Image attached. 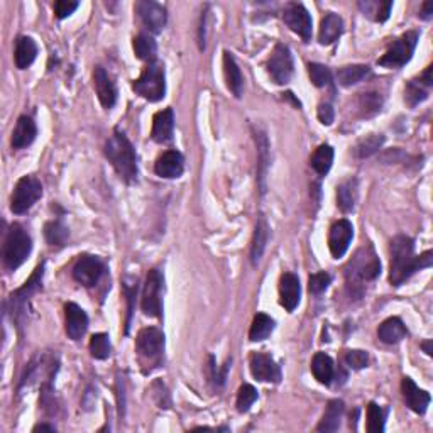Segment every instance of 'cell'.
<instances>
[{
	"label": "cell",
	"mask_w": 433,
	"mask_h": 433,
	"mask_svg": "<svg viewBox=\"0 0 433 433\" xmlns=\"http://www.w3.org/2000/svg\"><path fill=\"white\" fill-rule=\"evenodd\" d=\"M433 264V253L427 251L422 255H415L413 239L406 236H396L391 241V271L389 281L393 286H401L416 271L427 269Z\"/></svg>",
	"instance_id": "6da1fadb"
},
{
	"label": "cell",
	"mask_w": 433,
	"mask_h": 433,
	"mask_svg": "<svg viewBox=\"0 0 433 433\" xmlns=\"http://www.w3.org/2000/svg\"><path fill=\"white\" fill-rule=\"evenodd\" d=\"M104 152L122 181L129 185L138 181V156L124 132L114 131V134L107 139Z\"/></svg>",
	"instance_id": "7a4b0ae2"
},
{
	"label": "cell",
	"mask_w": 433,
	"mask_h": 433,
	"mask_svg": "<svg viewBox=\"0 0 433 433\" xmlns=\"http://www.w3.org/2000/svg\"><path fill=\"white\" fill-rule=\"evenodd\" d=\"M379 274H381V261L371 246L359 249L345 266V279H347V286L352 290H357L364 283L374 281Z\"/></svg>",
	"instance_id": "3957f363"
},
{
	"label": "cell",
	"mask_w": 433,
	"mask_h": 433,
	"mask_svg": "<svg viewBox=\"0 0 433 433\" xmlns=\"http://www.w3.org/2000/svg\"><path fill=\"white\" fill-rule=\"evenodd\" d=\"M135 352L144 373L159 368L164 356V333L156 327L142 328L135 339Z\"/></svg>",
	"instance_id": "277c9868"
},
{
	"label": "cell",
	"mask_w": 433,
	"mask_h": 433,
	"mask_svg": "<svg viewBox=\"0 0 433 433\" xmlns=\"http://www.w3.org/2000/svg\"><path fill=\"white\" fill-rule=\"evenodd\" d=\"M32 251V239L24 230L22 225L14 224L7 230L6 241H4V266L9 271H15L26 262Z\"/></svg>",
	"instance_id": "5b68a950"
},
{
	"label": "cell",
	"mask_w": 433,
	"mask_h": 433,
	"mask_svg": "<svg viewBox=\"0 0 433 433\" xmlns=\"http://www.w3.org/2000/svg\"><path fill=\"white\" fill-rule=\"evenodd\" d=\"M132 90L141 95L147 102H159L166 93V78L164 68L159 63H149L144 68L141 76L132 84Z\"/></svg>",
	"instance_id": "8992f818"
},
{
	"label": "cell",
	"mask_w": 433,
	"mask_h": 433,
	"mask_svg": "<svg viewBox=\"0 0 433 433\" xmlns=\"http://www.w3.org/2000/svg\"><path fill=\"white\" fill-rule=\"evenodd\" d=\"M416 44H418V32L408 31L401 38H398L389 44L387 51L379 58L378 65L385 68H401L413 56Z\"/></svg>",
	"instance_id": "52a82bcc"
},
{
	"label": "cell",
	"mask_w": 433,
	"mask_h": 433,
	"mask_svg": "<svg viewBox=\"0 0 433 433\" xmlns=\"http://www.w3.org/2000/svg\"><path fill=\"white\" fill-rule=\"evenodd\" d=\"M43 195V185L36 176H22L15 185L11 198V210L15 215H22L34 207Z\"/></svg>",
	"instance_id": "ba28073f"
},
{
	"label": "cell",
	"mask_w": 433,
	"mask_h": 433,
	"mask_svg": "<svg viewBox=\"0 0 433 433\" xmlns=\"http://www.w3.org/2000/svg\"><path fill=\"white\" fill-rule=\"evenodd\" d=\"M107 267L100 258L84 254L76 259L75 266H73V278L76 283L84 284L86 288H93L100 281Z\"/></svg>",
	"instance_id": "9c48e42d"
},
{
	"label": "cell",
	"mask_w": 433,
	"mask_h": 433,
	"mask_svg": "<svg viewBox=\"0 0 433 433\" xmlns=\"http://www.w3.org/2000/svg\"><path fill=\"white\" fill-rule=\"evenodd\" d=\"M43 276H44V262L36 267V271L32 273L31 278H29V281H26V284H24L20 290L12 293L11 295L12 319H15L19 321L20 317L26 315V307H27L29 298H31L36 291H39L41 288H43Z\"/></svg>",
	"instance_id": "30bf717a"
},
{
	"label": "cell",
	"mask_w": 433,
	"mask_h": 433,
	"mask_svg": "<svg viewBox=\"0 0 433 433\" xmlns=\"http://www.w3.org/2000/svg\"><path fill=\"white\" fill-rule=\"evenodd\" d=\"M161 290H163V276H161L158 269H151L146 278V284H144L142 291L141 308L144 315L152 317V319H159L161 312H163Z\"/></svg>",
	"instance_id": "8fae6325"
},
{
	"label": "cell",
	"mask_w": 433,
	"mask_h": 433,
	"mask_svg": "<svg viewBox=\"0 0 433 433\" xmlns=\"http://www.w3.org/2000/svg\"><path fill=\"white\" fill-rule=\"evenodd\" d=\"M267 73L274 84L286 85L293 76V56L290 48L284 44H276L269 60H267Z\"/></svg>",
	"instance_id": "7c38bea8"
},
{
	"label": "cell",
	"mask_w": 433,
	"mask_h": 433,
	"mask_svg": "<svg viewBox=\"0 0 433 433\" xmlns=\"http://www.w3.org/2000/svg\"><path fill=\"white\" fill-rule=\"evenodd\" d=\"M283 20L295 34L303 38V41L308 43L312 39V18L302 4H288L283 11Z\"/></svg>",
	"instance_id": "4fadbf2b"
},
{
	"label": "cell",
	"mask_w": 433,
	"mask_h": 433,
	"mask_svg": "<svg viewBox=\"0 0 433 433\" xmlns=\"http://www.w3.org/2000/svg\"><path fill=\"white\" fill-rule=\"evenodd\" d=\"M135 14H138L139 20L142 22V26L149 29L151 32L158 34L166 26L168 14L166 9L163 6H159L158 2H152V0H141V2L135 4Z\"/></svg>",
	"instance_id": "5bb4252c"
},
{
	"label": "cell",
	"mask_w": 433,
	"mask_h": 433,
	"mask_svg": "<svg viewBox=\"0 0 433 433\" xmlns=\"http://www.w3.org/2000/svg\"><path fill=\"white\" fill-rule=\"evenodd\" d=\"M352 237H354V227L347 218H340V220H337L335 224L330 227L328 247L333 258L339 259L347 253Z\"/></svg>",
	"instance_id": "9a60e30c"
},
{
	"label": "cell",
	"mask_w": 433,
	"mask_h": 433,
	"mask_svg": "<svg viewBox=\"0 0 433 433\" xmlns=\"http://www.w3.org/2000/svg\"><path fill=\"white\" fill-rule=\"evenodd\" d=\"M251 374L261 382H279L281 381V369L276 364L274 359L267 354L254 352L251 356Z\"/></svg>",
	"instance_id": "2e32d148"
},
{
	"label": "cell",
	"mask_w": 433,
	"mask_h": 433,
	"mask_svg": "<svg viewBox=\"0 0 433 433\" xmlns=\"http://www.w3.org/2000/svg\"><path fill=\"white\" fill-rule=\"evenodd\" d=\"M156 175L161 178L166 180H175L180 178L185 171V159L183 154L180 151H166L159 156L158 161L154 164Z\"/></svg>",
	"instance_id": "e0dca14e"
},
{
	"label": "cell",
	"mask_w": 433,
	"mask_h": 433,
	"mask_svg": "<svg viewBox=\"0 0 433 433\" xmlns=\"http://www.w3.org/2000/svg\"><path fill=\"white\" fill-rule=\"evenodd\" d=\"M302 286H300L298 276L293 273H284L279 279V303L286 312H293L300 303Z\"/></svg>",
	"instance_id": "ac0fdd59"
},
{
	"label": "cell",
	"mask_w": 433,
	"mask_h": 433,
	"mask_svg": "<svg viewBox=\"0 0 433 433\" xmlns=\"http://www.w3.org/2000/svg\"><path fill=\"white\" fill-rule=\"evenodd\" d=\"M93 85L100 104L104 105L105 109H112L115 102H117V88H115L112 78H110L109 73H107L102 66H97V68H95Z\"/></svg>",
	"instance_id": "d6986e66"
},
{
	"label": "cell",
	"mask_w": 433,
	"mask_h": 433,
	"mask_svg": "<svg viewBox=\"0 0 433 433\" xmlns=\"http://www.w3.org/2000/svg\"><path fill=\"white\" fill-rule=\"evenodd\" d=\"M65 317H66V333L72 340H80L88 328V317L85 310L78 307L76 303L65 305Z\"/></svg>",
	"instance_id": "ffe728a7"
},
{
	"label": "cell",
	"mask_w": 433,
	"mask_h": 433,
	"mask_svg": "<svg viewBox=\"0 0 433 433\" xmlns=\"http://www.w3.org/2000/svg\"><path fill=\"white\" fill-rule=\"evenodd\" d=\"M401 391H403V398H405L406 406L410 408L411 411H415V413H418V415H423L425 411H427V408L432 401L430 394H428L427 391L420 389V387L415 385L413 379L403 378Z\"/></svg>",
	"instance_id": "44dd1931"
},
{
	"label": "cell",
	"mask_w": 433,
	"mask_h": 433,
	"mask_svg": "<svg viewBox=\"0 0 433 433\" xmlns=\"http://www.w3.org/2000/svg\"><path fill=\"white\" fill-rule=\"evenodd\" d=\"M173 131H175V114H173L171 107H168V109L159 110L152 119V141L159 144L170 142L173 139Z\"/></svg>",
	"instance_id": "7402d4cb"
},
{
	"label": "cell",
	"mask_w": 433,
	"mask_h": 433,
	"mask_svg": "<svg viewBox=\"0 0 433 433\" xmlns=\"http://www.w3.org/2000/svg\"><path fill=\"white\" fill-rule=\"evenodd\" d=\"M36 135H38V127L29 115H20L15 124L14 132H12L11 144L14 149H24V147L31 146L34 142Z\"/></svg>",
	"instance_id": "603a6c76"
},
{
	"label": "cell",
	"mask_w": 433,
	"mask_h": 433,
	"mask_svg": "<svg viewBox=\"0 0 433 433\" xmlns=\"http://www.w3.org/2000/svg\"><path fill=\"white\" fill-rule=\"evenodd\" d=\"M342 32H344V20L340 15L328 12L320 22V31H319V41L324 46L335 43L340 38Z\"/></svg>",
	"instance_id": "cb8c5ba5"
},
{
	"label": "cell",
	"mask_w": 433,
	"mask_h": 433,
	"mask_svg": "<svg viewBox=\"0 0 433 433\" xmlns=\"http://www.w3.org/2000/svg\"><path fill=\"white\" fill-rule=\"evenodd\" d=\"M406 333H408V330L405 327V324H403L398 317H391V319L385 320L378 328L379 340L387 345H393V344H398V342H401L406 337Z\"/></svg>",
	"instance_id": "d4e9b609"
},
{
	"label": "cell",
	"mask_w": 433,
	"mask_h": 433,
	"mask_svg": "<svg viewBox=\"0 0 433 433\" xmlns=\"http://www.w3.org/2000/svg\"><path fill=\"white\" fill-rule=\"evenodd\" d=\"M224 75L227 81V88L230 90L239 98L242 95V86H244V76H242L241 68H239L236 58L232 53H224Z\"/></svg>",
	"instance_id": "484cf974"
},
{
	"label": "cell",
	"mask_w": 433,
	"mask_h": 433,
	"mask_svg": "<svg viewBox=\"0 0 433 433\" xmlns=\"http://www.w3.org/2000/svg\"><path fill=\"white\" fill-rule=\"evenodd\" d=\"M36 56H38V46H36L34 39L22 36L15 41V51H14V61L19 69H26L34 63Z\"/></svg>",
	"instance_id": "4316f807"
},
{
	"label": "cell",
	"mask_w": 433,
	"mask_h": 433,
	"mask_svg": "<svg viewBox=\"0 0 433 433\" xmlns=\"http://www.w3.org/2000/svg\"><path fill=\"white\" fill-rule=\"evenodd\" d=\"M312 373L320 385L330 386L332 379L335 376V369H333L332 357L325 352H317L312 361Z\"/></svg>",
	"instance_id": "83f0119b"
},
{
	"label": "cell",
	"mask_w": 433,
	"mask_h": 433,
	"mask_svg": "<svg viewBox=\"0 0 433 433\" xmlns=\"http://www.w3.org/2000/svg\"><path fill=\"white\" fill-rule=\"evenodd\" d=\"M344 410H345V406H344V401H342V399H332V401L328 403V406H327V410H325L324 416H321L317 430H319V432L339 430Z\"/></svg>",
	"instance_id": "f1b7e54d"
},
{
	"label": "cell",
	"mask_w": 433,
	"mask_h": 433,
	"mask_svg": "<svg viewBox=\"0 0 433 433\" xmlns=\"http://www.w3.org/2000/svg\"><path fill=\"white\" fill-rule=\"evenodd\" d=\"M255 146H258V178H259V188L261 193H264V178H266L267 163H269V142H267L266 134L262 131L254 132Z\"/></svg>",
	"instance_id": "f546056e"
},
{
	"label": "cell",
	"mask_w": 433,
	"mask_h": 433,
	"mask_svg": "<svg viewBox=\"0 0 433 433\" xmlns=\"http://www.w3.org/2000/svg\"><path fill=\"white\" fill-rule=\"evenodd\" d=\"M371 73V68L368 65H349L342 66L337 72V81L342 86H352L361 84L364 78H368Z\"/></svg>",
	"instance_id": "4dcf8cb0"
},
{
	"label": "cell",
	"mask_w": 433,
	"mask_h": 433,
	"mask_svg": "<svg viewBox=\"0 0 433 433\" xmlns=\"http://www.w3.org/2000/svg\"><path fill=\"white\" fill-rule=\"evenodd\" d=\"M357 201V181L347 180L337 188V205L344 213L352 212Z\"/></svg>",
	"instance_id": "1f68e13d"
},
{
	"label": "cell",
	"mask_w": 433,
	"mask_h": 433,
	"mask_svg": "<svg viewBox=\"0 0 433 433\" xmlns=\"http://www.w3.org/2000/svg\"><path fill=\"white\" fill-rule=\"evenodd\" d=\"M359 9L366 18L376 20V22H385L389 19L391 9H393V2H378V0H366V2H359Z\"/></svg>",
	"instance_id": "d6a6232c"
},
{
	"label": "cell",
	"mask_w": 433,
	"mask_h": 433,
	"mask_svg": "<svg viewBox=\"0 0 433 433\" xmlns=\"http://www.w3.org/2000/svg\"><path fill=\"white\" fill-rule=\"evenodd\" d=\"M273 330H274V320L271 319L269 315H266V313H258V315L254 317L253 325H251L249 340L251 342L266 340L267 337L273 333Z\"/></svg>",
	"instance_id": "836d02e7"
},
{
	"label": "cell",
	"mask_w": 433,
	"mask_h": 433,
	"mask_svg": "<svg viewBox=\"0 0 433 433\" xmlns=\"http://www.w3.org/2000/svg\"><path fill=\"white\" fill-rule=\"evenodd\" d=\"M266 244H267V224L264 218H259L254 229L253 244H251V262H253L254 266L261 261L264 249H266Z\"/></svg>",
	"instance_id": "e575fe53"
},
{
	"label": "cell",
	"mask_w": 433,
	"mask_h": 433,
	"mask_svg": "<svg viewBox=\"0 0 433 433\" xmlns=\"http://www.w3.org/2000/svg\"><path fill=\"white\" fill-rule=\"evenodd\" d=\"M134 53L139 60L147 61V63H154L156 61V53H158V44L156 41L147 34H139L134 38Z\"/></svg>",
	"instance_id": "d590c367"
},
{
	"label": "cell",
	"mask_w": 433,
	"mask_h": 433,
	"mask_svg": "<svg viewBox=\"0 0 433 433\" xmlns=\"http://www.w3.org/2000/svg\"><path fill=\"white\" fill-rule=\"evenodd\" d=\"M312 168L319 173L320 176H325L330 171V168H332L333 163V149L332 146H328V144H321L315 149L312 156Z\"/></svg>",
	"instance_id": "8d00e7d4"
},
{
	"label": "cell",
	"mask_w": 433,
	"mask_h": 433,
	"mask_svg": "<svg viewBox=\"0 0 433 433\" xmlns=\"http://www.w3.org/2000/svg\"><path fill=\"white\" fill-rule=\"evenodd\" d=\"M385 144V135L382 134H369L366 135V138H362L361 141L356 144V147H354V154H356V158H369V156H373L374 152H378L381 149V146Z\"/></svg>",
	"instance_id": "74e56055"
},
{
	"label": "cell",
	"mask_w": 433,
	"mask_h": 433,
	"mask_svg": "<svg viewBox=\"0 0 433 433\" xmlns=\"http://www.w3.org/2000/svg\"><path fill=\"white\" fill-rule=\"evenodd\" d=\"M44 237H46L48 244L61 247L66 244V241H68L69 232L61 220H51L48 222L46 227H44Z\"/></svg>",
	"instance_id": "f35d334b"
},
{
	"label": "cell",
	"mask_w": 433,
	"mask_h": 433,
	"mask_svg": "<svg viewBox=\"0 0 433 433\" xmlns=\"http://www.w3.org/2000/svg\"><path fill=\"white\" fill-rule=\"evenodd\" d=\"M382 107V97L379 93L369 92L361 93L359 97V110H361V117H373L376 115Z\"/></svg>",
	"instance_id": "ab89813d"
},
{
	"label": "cell",
	"mask_w": 433,
	"mask_h": 433,
	"mask_svg": "<svg viewBox=\"0 0 433 433\" xmlns=\"http://www.w3.org/2000/svg\"><path fill=\"white\" fill-rule=\"evenodd\" d=\"M110 350H112V345H110L107 333H95L90 339V354H92V357L98 359V361H104V359L109 357Z\"/></svg>",
	"instance_id": "60d3db41"
},
{
	"label": "cell",
	"mask_w": 433,
	"mask_h": 433,
	"mask_svg": "<svg viewBox=\"0 0 433 433\" xmlns=\"http://www.w3.org/2000/svg\"><path fill=\"white\" fill-rule=\"evenodd\" d=\"M428 88H430V86L422 84L418 78H416V80H411L410 84L406 85V90H405V95H406L405 98H406L408 105L415 107V105H418L420 102H423L425 98L428 97Z\"/></svg>",
	"instance_id": "b9f144b4"
},
{
	"label": "cell",
	"mask_w": 433,
	"mask_h": 433,
	"mask_svg": "<svg viewBox=\"0 0 433 433\" xmlns=\"http://www.w3.org/2000/svg\"><path fill=\"white\" fill-rule=\"evenodd\" d=\"M368 432L381 433L385 432V411L376 403L368 405Z\"/></svg>",
	"instance_id": "7bdbcfd3"
},
{
	"label": "cell",
	"mask_w": 433,
	"mask_h": 433,
	"mask_svg": "<svg viewBox=\"0 0 433 433\" xmlns=\"http://www.w3.org/2000/svg\"><path fill=\"white\" fill-rule=\"evenodd\" d=\"M308 75H310L312 84L315 86H328L332 84V73H330V69L327 66L319 65V63H310L308 65Z\"/></svg>",
	"instance_id": "ee69618b"
},
{
	"label": "cell",
	"mask_w": 433,
	"mask_h": 433,
	"mask_svg": "<svg viewBox=\"0 0 433 433\" xmlns=\"http://www.w3.org/2000/svg\"><path fill=\"white\" fill-rule=\"evenodd\" d=\"M255 399H258V391H255L254 386H241V389H239L237 393V411H241V413L249 411V408L254 405Z\"/></svg>",
	"instance_id": "f6af8a7d"
},
{
	"label": "cell",
	"mask_w": 433,
	"mask_h": 433,
	"mask_svg": "<svg viewBox=\"0 0 433 433\" xmlns=\"http://www.w3.org/2000/svg\"><path fill=\"white\" fill-rule=\"evenodd\" d=\"M344 361L350 369H354V371L364 369V368H368V364H369V354L364 352V350H347V352H345Z\"/></svg>",
	"instance_id": "bcb514c9"
},
{
	"label": "cell",
	"mask_w": 433,
	"mask_h": 433,
	"mask_svg": "<svg viewBox=\"0 0 433 433\" xmlns=\"http://www.w3.org/2000/svg\"><path fill=\"white\" fill-rule=\"evenodd\" d=\"M330 281H332L330 274L321 271V273H315L310 276V279H308V288H310V293H313V295H320V293L327 290Z\"/></svg>",
	"instance_id": "7dc6e473"
},
{
	"label": "cell",
	"mask_w": 433,
	"mask_h": 433,
	"mask_svg": "<svg viewBox=\"0 0 433 433\" xmlns=\"http://www.w3.org/2000/svg\"><path fill=\"white\" fill-rule=\"evenodd\" d=\"M124 295L127 296V321H126V333L129 332L131 327V317H132V310H134V302L135 295H138V281H132L131 284H124Z\"/></svg>",
	"instance_id": "c3c4849f"
},
{
	"label": "cell",
	"mask_w": 433,
	"mask_h": 433,
	"mask_svg": "<svg viewBox=\"0 0 433 433\" xmlns=\"http://www.w3.org/2000/svg\"><path fill=\"white\" fill-rule=\"evenodd\" d=\"M78 9V2H66V0H58L55 2V14L58 19L68 18L69 14H73Z\"/></svg>",
	"instance_id": "681fc988"
},
{
	"label": "cell",
	"mask_w": 433,
	"mask_h": 433,
	"mask_svg": "<svg viewBox=\"0 0 433 433\" xmlns=\"http://www.w3.org/2000/svg\"><path fill=\"white\" fill-rule=\"evenodd\" d=\"M317 115H319V121L324 124V126H330L333 122V109L330 104H320L319 110H317Z\"/></svg>",
	"instance_id": "f907efd6"
},
{
	"label": "cell",
	"mask_w": 433,
	"mask_h": 433,
	"mask_svg": "<svg viewBox=\"0 0 433 433\" xmlns=\"http://www.w3.org/2000/svg\"><path fill=\"white\" fill-rule=\"evenodd\" d=\"M420 18L423 20H430L433 18V2H425L422 11H420Z\"/></svg>",
	"instance_id": "816d5d0a"
},
{
	"label": "cell",
	"mask_w": 433,
	"mask_h": 433,
	"mask_svg": "<svg viewBox=\"0 0 433 433\" xmlns=\"http://www.w3.org/2000/svg\"><path fill=\"white\" fill-rule=\"evenodd\" d=\"M422 349L427 352V356H433V350H432V340H425L422 342Z\"/></svg>",
	"instance_id": "f5cc1de1"
},
{
	"label": "cell",
	"mask_w": 433,
	"mask_h": 433,
	"mask_svg": "<svg viewBox=\"0 0 433 433\" xmlns=\"http://www.w3.org/2000/svg\"><path fill=\"white\" fill-rule=\"evenodd\" d=\"M39 430H44V432H56V428L53 427V425H38V427H34V432H39Z\"/></svg>",
	"instance_id": "db71d44e"
}]
</instances>
